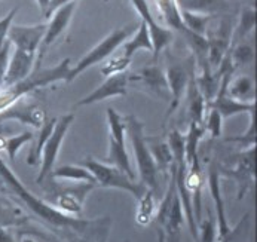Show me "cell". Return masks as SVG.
<instances>
[{
	"label": "cell",
	"mask_w": 257,
	"mask_h": 242,
	"mask_svg": "<svg viewBox=\"0 0 257 242\" xmlns=\"http://www.w3.org/2000/svg\"><path fill=\"white\" fill-rule=\"evenodd\" d=\"M0 180L11 190L12 195L21 201L24 207L29 208L36 217L43 220V223L49 227L52 233L57 235L82 233L88 229V226L92 221V220H83V218L67 215L52 207L51 204H48L45 199L32 193L2 159H0Z\"/></svg>",
	"instance_id": "cell-1"
},
{
	"label": "cell",
	"mask_w": 257,
	"mask_h": 242,
	"mask_svg": "<svg viewBox=\"0 0 257 242\" xmlns=\"http://www.w3.org/2000/svg\"><path fill=\"white\" fill-rule=\"evenodd\" d=\"M171 177L165 195L155 212V224L159 233V242H180L184 226V214L180 198L176 187L174 164L171 167Z\"/></svg>",
	"instance_id": "cell-2"
},
{
	"label": "cell",
	"mask_w": 257,
	"mask_h": 242,
	"mask_svg": "<svg viewBox=\"0 0 257 242\" xmlns=\"http://www.w3.org/2000/svg\"><path fill=\"white\" fill-rule=\"evenodd\" d=\"M125 122H126V136L131 141L140 183L155 193L159 186V171L147 146L145 125L134 114L125 116Z\"/></svg>",
	"instance_id": "cell-3"
},
{
	"label": "cell",
	"mask_w": 257,
	"mask_h": 242,
	"mask_svg": "<svg viewBox=\"0 0 257 242\" xmlns=\"http://www.w3.org/2000/svg\"><path fill=\"white\" fill-rule=\"evenodd\" d=\"M89 173L92 174L95 184L106 187V189H117L131 193L137 201L145 195L147 187L142 183H137L136 180L130 178L125 173H122L119 168L104 164L101 161H95L94 158H86L82 164Z\"/></svg>",
	"instance_id": "cell-4"
},
{
	"label": "cell",
	"mask_w": 257,
	"mask_h": 242,
	"mask_svg": "<svg viewBox=\"0 0 257 242\" xmlns=\"http://www.w3.org/2000/svg\"><path fill=\"white\" fill-rule=\"evenodd\" d=\"M136 30H137V24H131V26H126V27H122V29H116L111 33H109L100 43H97L89 52H86L74 67L70 69L67 82L74 80L79 74H82L85 70H88L89 67L106 61L119 46H122V43Z\"/></svg>",
	"instance_id": "cell-5"
},
{
	"label": "cell",
	"mask_w": 257,
	"mask_h": 242,
	"mask_svg": "<svg viewBox=\"0 0 257 242\" xmlns=\"http://www.w3.org/2000/svg\"><path fill=\"white\" fill-rule=\"evenodd\" d=\"M111 221L109 217L95 218L91 221L88 229L82 233H69V235H57L46 229H37L29 227L23 232H20L21 236H37L45 242H107L109 232H110Z\"/></svg>",
	"instance_id": "cell-6"
},
{
	"label": "cell",
	"mask_w": 257,
	"mask_h": 242,
	"mask_svg": "<svg viewBox=\"0 0 257 242\" xmlns=\"http://www.w3.org/2000/svg\"><path fill=\"white\" fill-rule=\"evenodd\" d=\"M74 122V116L72 113L69 114H63L60 117H57V124L49 136V139L46 140L43 149H42V156H40V171L36 178L37 184H42L45 181L46 177H49L55 162L58 159L60 155V149L64 143V139Z\"/></svg>",
	"instance_id": "cell-7"
},
{
	"label": "cell",
	"mask_w": 257,
	"mask_h": 242,
	"mask_svg": "<svg viewBox=\"0 0 257 242\" xmlns=\"http://www.w3.org/2000/svg\"><path fill=\"white\" fill-rule=\"evenodd\" d=\"M95 187H97V184H94V183H80L77 186L60 187V189L54 190L52 193H49L45 201L48 204H51L54 208H57L58 211L74 217L76 214L82 212L85 198Z\"/></svg>",
	"instance_id": "cell-8"
},
{
	"label": "cell",
	"mask_w": 257,
	"mask_h": 242,
	"mask_svg": "<svg viewBox=\"0 0 257 242\" xmlns=\"http://www.w3.org/2000/svg\"><path fill=\"white\" fill-rule=\"evenodd\" d=\"M74 11H76V2H72V3H67L64 6L58 8L49 17V23L46 24L45 35H43V39H42L40 46H39V51H37L36 63H35L33 71L42 69V61H43L45 54L48 52V49L51 48V45L55 43V40L60 36L64 35V32L67 30V27H69V24L72 21Z\"/></svg>",
	"instance_id": "cell-9"
},
{
	"label": "cell",
	"mask_w": 257,
	"mask_h": 242,
	"mask_svg": "<svg viewBox=\"0 0 257 242\" xmlns=\"http://www.w3.org/2000/svg\"><path fill=\"white\" fill-rule=\"evenodd\" d=\"M193 73H195V64H193L192 58L187 63H174V64H170L167 67L165 77L168 82L171 100H170V105H168L165 119L171 117V114L180 105L182 100L184 98L186 89H187V83H189Z\"/></svg>",
	"instance_id": "cell-10"
},
{
	"label": "cell",
	"mask_w": 257,
	"mask_h": 242,
	"mask_svg": "<svg viewBox=\"0 0 257 242\" xmlns=\"http://www.w3.org/2000/svg\"><path fill=\"white\" fill-rule=\"evenodd\" d=\"M134 6V9L137 11V14L140 15L142 21L146 24L147 30H149V36H150V42H152V46H153V60L156 61L158 57L161 55V52L173 42L174 36L173 32L170 29H165L162 26H159L155 20H153V15L149 9V5H147L146 0H130Z\"/></svg>",
	"instance_id": "cell-11"
},
{
	"label": "cell",
	"mask_w": 257,
	"mask_h": 242,
	"mask_svg": "<svg viewBox=\"0 0 257 242\" xmlns=\"http://www.w3.org/2000/svg\"><path fill=\"white\" fill-rule=\"evenodd\" d=\"M232 79V73H224L220 77V85H219V91L216 94V97L207 104L210 108H216L223 119H227L230 116H236L239 113H251L256 111V104L254 101L251 103H242L238 101L235 98H232L227 94V85L229 80Z\"/></svg>",
	"instance_id": "cell-12"
},
{
	"label": "cell",
	"mask_w": 257,
	"mask_h": 242,
	"mask_svg": "<svg viewBox=\"0 0 257 242\" xmlns=\"http://www.w3.org/2000/svg\"><path fill=\"white\" fill-rule=\"evenodd\" d=\"M45 30H46L45 23L36 24V26H14L12 24L8 33V40L15 49L37 55Z\"/></svg>",
	"instance_id": "cell-13"
},
{
	"label": "cell",
	"mask_w": 257,
	"mask_h": 242,
	"mask_svg": "<svg viewBox=\"0 0 257 242\" xmlns=\"http://www.w3.org/2000/svg\"><path fill=\"white\" fill-rule=\"evenodd\" d=\"M208 175H207V184L210 189V195L214 204V211H216V224H217V236L219 239L226 236L230 232V226L227 221V215H226V208H224V201H223V195H221V184H220V171L216 167V164H211L208 168Z\"/></svg>",
	"instance_id": "cell-14"
},
{
	"label": "cell",
	"mask_w": 257,
	"mask_h": 242,
	"mask_svg": "<svg viewBox=\"0 0 257 242\" xmlns=\"http://www.w3.org/2000/svg\"><path fill=\"white\" fill-rule=\"evenodd\" d=\"M128 82H130V76L125 73L109 76L98 88H95L91 94H88L80 101H77V105H89L113 97H123L126 95Z\"/></svg>",
	"instance_id": "cell-15"
},
{
	"label": "cell",
	"mask_w": 257,
	"mask_h": 242,
	"mask_svg": "<svg viewBox=\"0 0 257 242\" xmlns=\"http://www.w3.org/2000/svg\"><path fill=\"white\" fill-rule=\"evenodd\" d=\"M46 113L42 107L36 104H26L21 100L5 108L0 113V122L3 120H18L24 125H32L35 128H40L46 120Z\"/></svg>",
	"instance_id": "cell-16"
},
{
	"label": "cell",
	"mask_w": 257,
	"mask_h": 242,
	"mask_svg": "<svg viewBox=\"0 0 257 242\" xmlns=\"http://www.w3.org/2000/svg\"><path fill=\"white\" fill-rule=\"evenodd\" d=\"M35 63H36V55L15 49L9 58V66L5 77V88L12 86L24 80L27 76H30V73L35 69Z\"/></svg>",
	"instance_id": "cell-17"
},
{
	"label": "cell",
	"mask_w": 257,
	"mask_h": 242,
	"mask_svg": "<svg viewBox=\"0 0 257 242\" xmlns=\"http://www.w3.org/2000/svg\"><path fill=\"white\" fill-rule=\"evenodd\" d=\"M137 80L143 83V86L153 95H156L161 100H165L170 103L171 95L168 89V82L165 77V71L158 66H147L139 71L137 76H134Z\"/></svg>",
	"instance_id": "cell-18"
},
{
	"label": "cell",
	"mask_w": 257,
	"mask_h": 242,
	"mask_svg": "<svg viewBox=\"0 0 257 242\" xmlns=\"http://www.w3.org/2000/svg\"><path fill=\"white\" fill-rule=\"evenodd\" d=\"M186 101H187V116L190 124H202L204 117H205V107L207 103L201 94V91L198 89L196 80H195V73L192 74L189 83H187V89H186Z\"/></svg>",
	"instance_id": "cell-19"
},
{
	"label": "cell",
	"mask_w": 257,
	"mask_h": 242,
	"mask_svg": "<svg viewBox=\"0 0 257 242\" xmlns=\"http://www.w3.org/2000/svg\"><path fill=\"white\" fill-rule=\"evenodd\" d=\"M104 164L113 165L116 168H119L122 173H125L130 178L136 180V171L133 168L131 159L126 153V147L123 144L116 143L114 140L109 139V150H107V156L103 161Z\"/></svg>",
	"instance_id": "cell-20"
},
{
	"label": "cell",
	"mask_w": 257,
	"mask_h": 242,
	"mask_svg": "<svg viewBox=\"0 0 257 242\" xmlns=\"http://www.w3.org/2000/svg\"><path fill=\"white\" fill-rule=\"evenodd\" d=\"M146 140L149 150H150V153L153 156V161L156 164L158 171L162 174H167L168 170H171L173 162H174L168 143L161 141L159 137H146Z\"/></svg>",
	"instance_id": "cell-21"
},
{
	"label": "cell",
	"mask_w": 257,
	"mask_h": 242,
	"mask_svg": "<svg viewBox=\"0 0 257 242\" xmlns=\"http://www.w3.org/2000/svg\"><path fill=\"white\" fill-rule=\"evenodd\" d=\"M122 49H123L122 55L130 58V60H133L134 54L139 52V51H149V52L153 51V46H152V42H150V36H149V30H147L146 24L143 21L139 24V29L136 30V35L133 36L130 40L122 43Z\"/></svg>",
	"instance_id": "cell-22"
},
{
	"label": "cell",
	"mask_w": 257,
	"mask_h": 242,
	"mask_svg": "<svg viewBox=\"0 0 257 242\" xmlns=\"http://www.w3.org/2000/svg\"><path fill=\"white\" fill-rule=\"evenodd\" d=\"M227 94L242 103H251L254 101V82L248 76H239L233 82L229 80L227 85Z\"/></svg>",
	"instance_id": "cell-23"
},
{
	"label": "cell",
	"mask_w": 257,
	"mask_h": 242,
	"mask_svg": "<svg viewBox=\"0 0 257 242\" xmlns=\"http://www.w3.org/2000/svg\"><path fill=\"white\" fill-rule=\"evenodd\" d=\"M180 17H182L183 26L187 32L201 36V37H205L207 27L211 21V15L195 12V11H187V9L180 8Z\"/></svg>",
	"instance_id": "cell-24"
},
{
	"label": "cell",
	"mask_w": 257,
	"mask_h": 242,
	"mask_svg": "<svg viewBox=\"0 0 257 242\" xmlns=\"http://www.w3.org/2000/svg\"><path fill=\"white\" fill-rule=\"evenodd\" d=\"M49 177L55 178V180H72V181H77V183H94L95 184L92 174L89 173L85 167H77V165H63V167L54 168Z\"/></svg>",
	"instance_id": "cell-25"
},
{
	"label": "cell",
	"mask_w": 257,
	"mask_h": 242,
	"mask_svg": "<svg viewBox=\"0 0 257 242\" xmlns=\"http://www.w3.org/2000/svg\"><path fill=\"white\" fill-rule=\"evenodd\" d=\"M55 124H57V117H48V119L45 120V124L39 128L40 133H39V136H37L35 147L30 150V153H29V156H27V164H29V165L35 167L37 164H40L42 149H43L46 140L49 139V136H51V133H52V130H54V127H55Z\"/></svg>",
	"instance_id": "cell-26"
},
{
	"label": "cell",
	"mask_w": 257,
	"mask_h": 242,
	"mask_svg": "<svg viewBox=\"0 0 257 242\" xmlns=\"http://www.w3.org/2000/svg\"><path fill=\"white\" fill-rule=\"evenodd\" d=\"M107 125H109V139L125 146V136H126L125 116H122L114 108L109 107L107 108Z\"/></svg>",
	"instance_id": "cell-27"
},
{
	"label": "cell",
	"mask_w": 257,
	"mask_h": 242,
	"mask_svg": "<svg viewBox=\"0 0 257 242\" xmlns=\"http://www.w3.org/2000/svg\"><path fill=\"white\" fill-rule=\"evenodd\" d=\"M156 207H155V193L147 189L145 195L139 199V208H137V214H136V221L140 226H147L152 218L155 217Z\"/></svg>",
	"instance_id": "cell-28"
},
{
	"label": "cell",
	"mask_w": 257,
	"mask_h": 242,
	"mask_svg": "<svg viewBox=\"0 0 257 242\" xmlns=\"http://www.w3.org/2000/svg\"><path fill=\"white\" fill-rule=\"evenodd\" d=\"M254 26H256V12H254V9H245L241 14V18H239V23H238L236 29L232 32L230 48L235 46L238 42H241L245 36L254 29Z\"/></svg>",
	"instance_id": "cell-29"
},
{
	"label": "cell",
	"mask_w": 257,
	"mask_h": 242,
	"mask_svg": "<svg viewBox=\"0 0 257 242\" xmlns=\"http://www.w3.org/2000/svg\"><path fill=\"white\" fill-rule=\"evenodd\" d=\"M33 133L26 131L23 134L14 136V137H6V139H0V150H5L8 158L11 161H15L18 152L23 149V146H26L27 143H30L33 140Z\"/></svg>",
	"instance_id": "cell-30"
},
{
	"label": "cell",
	"mask_w": 257,
	"mask_h": 242,
	"mask_svg": "<svg viewBox=\"0 0 257 242\" xmlns=\"http://www.w3.org/2000/svg\"><path fill=\"white\" fill-rule=\"evenodd\" d=\"M229 57H230V63L233 69L239 66H247L254 58V49L247 43H239V45L229 48Z\"/></svg>",
	"instance_id": "cell-31"
},
{
	"label": "cell",
	"mask_w": 257,
	"mask_h": 242,
	"mask_svg": "<svg viewBox=\"0 0 257 242\" xmlns=\"http://www.w3.org/2000/svg\"><path fill=\"white\" fill-rule=\"evenodd\" d=\"M198 241L196 242H217V224L214 215L210 212L205 220L198 223Z\"/></svg>",
	"instance_id": "cell-32"
},
{
	"label": "cell",
	"mask_w": 257,
	"mask_h": 242,
	"mask_svg": "<svg viewBox=\"0 0 257 242\" xmlns=\"http://www.w3.org/2000/svg\"><path fill=\"white\" fill-rule=\"evenodd\" d=\"M131 64V60L123 57V55H119V57H113V58H107L104 61V64L101 66V74L109 77V76H114V74H120V73H125V70L130 67Z\"/></svg>",
	"instance_id": "cell-33"
},
{
	"label": "cell",
	"mask_w": 257,
	"mask_h": 242,
	"mask_svg": "<svg viewBox=\"0 0 257 242\" xmlns=\"http://www.w3.org/2000/svg\"><path fill=\"white\" fill-rule=\"evenodd\" d=\"M223 117L220 116V113L216 108H210V113L204 117V130L205 133H210L211 139H219L223 131Z\"/></svg>",
	"instance_id": "cell-34"
},
{
	"label": "cell",
	"mask_w": 257,
	"mask_h": 242,
	"mask_svg": "<svg viewBox=\"0 0 257 242\" xmlns=\"http://www.w3.org/2000/svg\"><path fill=\"white\" fill-rule=\"evenodd\" d=\"M248 221H250V212H247V214L238 221V224H236L233 229H230V232H229L226 236L217 239V242H238V239L242 236V233H245V232L248 230Z\"/></svg>",
	"instance_id": "cell-35"
},
{
	"label": "cell",
	"mask_w": 257,
	"mask_h": 242,
	"mask_svg": "<svg viewBox=\"0 0 257 242\" xmlns=\"http://www.w3.org/2000/svg\"><path fill=\"white\" fill-rule=\"evenodd\" d=\"M11 49H12V45L9 40H6L5 46L0 51V88L5 86V77H6V71H8V66H9Z\"/></svg>",
	"instance_id": "cell-36"
},
{
	"label": "cell",
	"mask_w": 257,
	"mask_h": 242,
	"mask_svg": "<svg viewBox=\"0 0 257 242\" xmlns=\"http://www.w3.org/2000/svg\"><path fill=\"white\" fill-rule=\"evenodd\" d=\"M17 12H18V8H14V9H11V12L6 17H3L0 20V51L8 40V33H9V29L12 26V21H14Z\"/></svg>",
	"instance_id": "cell-37"
},
{
	"label": "cell",
	"mask_w": 257,
	"mask_h": 242,
	"mask_svg": "<svg viewBox=\"0 0 257 242\" xmlns=\"http://www.w3.org/2000/svg\"><path fill=\"white\" fill-rule=\"evenodd\" d=\"M72 2H76V0H51V3H49V6H48V11H46L45 17L49 18L58 8H61V6H64V5H67V3H72Z\"/></svg>",
	"instance_id": "cell-38"
},
{
	"label": "cell",
	"mask_w": 257,
	"mask_h": 242,
	"mask_svg": "<svg viewBox=\"0 0 257 242\" xmlns=\"http://www.w3.org/2000/svg\"><path fill=\"white\" fill-rule=\"evenodd\" d=\"M0 242H17L15 236L0 223Z\"/></svg>",
	"instance_id": "cell-39"
},
{
	"label": "cell",
	"mask_w": 257,
	"mask_h": 242,
	"mask_svg": "<svg viewBox=\"0 0 257 242\" xmlns=\"http://www.w3.org/2000/svg\"><path fill=\"white\" fill-rule=\"evenodd\" d=\"M36 2H37L39 9H40V11H42V14L45 15V14H46V11H48V6H49L51 0H36Z\"/></svg>",
	"instance_id": "cell-40"
},
{
	"label": "cell",
	"mask_w": 257,
	"mask_h": 242,
	"mask_svg": "<svg viewBox=\"0 0 257 242\" xmlns=\"http://www.w3.org/2000/svg\"><path fill=\"white\" fill-rule=\"evenodd\" d=\"M21 242H36V241H35L32 236H23V238H21Z\"/></svg>",
	"instance_id": "cell-41"
}]
</instances>
